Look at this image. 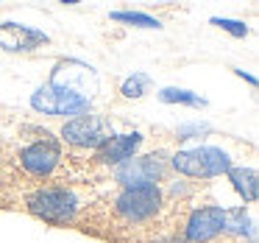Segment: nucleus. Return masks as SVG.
<instances>
[{
    "instance_id": "nucleus-18",
    "label": "nucleus",
    "mask_w": 259,
    "mask_h": 243,
    "mask_svg": "<svg viewBox=\"0 0 259 243\" xmlns=\"http://www.w3.org/2000/svg\"><path fill=\"white\" fill-rule=\"evenodd\" d=\"M212 126L209 123H184L179 126V137L181 140H192V137H201V134H209Z\"/></svg>"
},
{
    "instance_id": "nucleus-2",
    "label": "nucleus",
    "mask_w": 259,
    "mask_h": 243,
    "mask_svg": "<svg viewBox=\"0 0 259 243\" xmlns=\"http://www.w3.org/2000/svg\"><path fill=\"white\" fill-rule=\"evenodd\" d=\"M81 207H84V198L70 185H45L25 196V210L31 215L42 218L45 224H56V226L75 224Z\"/></svg>"
},
{
    "instance_id": "nucleus-10",
    "label": "nucleus",
    "mask_w": 259,
    "mask_h": 243,
    "mask_svg": "<svg viewBox=\"0 0 259 243\" xmlns=\"http://www.w3.org/2000/svg\"><path fill=\"white\" fill-rule=\"evenodd\" d=\"M48 34L36 31L31 25H20V23H3L0 25V48L9 53H28L36 48L48 45Z\"/></svg>"
},
{
    "instance_id": "nucleus-16",
    "label": "nucleus",
    "mask_w": 259,
    "mask_h": 243,
    "mask_svg": "<svg viewBox=\"0 0 259 243\" xmlns=\"http://www.w3.org/2000/svg\"><path fill=\"white\" fill-rule=\"evenodd\" d=\"M109 17H112L114 23H128V25H137V28H162V23H159L156 17L142 14V12H112Z\"/></svg>"
},
{
    "instance_id": "nucleus-9",
    "label": "nucleus",
    "mask_w": 259,
    "mask_h": 243,
    "mask_svg": "<svg viewBox=\"0 0 259 243\" xmlns=\"http://www.w3.org/2000/svg\"><path fill=\"white\" fill-rule=\"evenodd\" d=\"M223 232V207H201L184 221V240L190 243H206Z\"/></svg>"
},
{
    "instance_id": "nucleus-3",
    "label": "nucleus",
    "mask_w": 259,
    "mask_h": 243,
    "mask_svg": "<svg viewBox=\"0 0 259 243\" xmlns=\"http://www.w3.org/2000/svg\"><path fill=\"white\" fill-rule=\"evenodd\" d=\"M170 165L190 179H212V176L229 173L231 157L223 148L203 146V148H190V151H176Z\"/></svg>"
},
{
    "instance_id": "nucleus-1",
    "label": "nucleus",
    "mask_w": 259,
    "mask_h": 243,
    "mask_svg": "<svg viewBox=\"0 0 259 243\" xmlns=\"http://www.w3.org/2000/svg\"><path fill=\"white\" fill-rule=\"evenodd\" d=\"M164 213V193L156 187H120L103 210V226L112 235H134V232H153L159 215Z\"/></svg>"
},
{
    "instance_id": "nucleus-5",
    "label": "nucleus",
    "mask_w": 259,
    "mask_h": 243,
    "mask_svg": "<svg viewBox=\"0 0 259 243\" xmlns=\"http://www.w3.org/2000/svg\"><path fill=\"white\" fill-rule=\"evenodd\" d=\"M112 137H114L112 123L106 118H101V115H78V118H70L62 129V140L75 146V148H101Z\"/></svg>"
},
{
    "instance_id": "nucleus-20",
    "label": "nucleus",
    "mask_w": 259,
    "mask_h": 243,
    "mask_svg": "<svg viewBox=\"0 0 259 243\" xmlns=\"http://www.w3.org/2000/svg\"><path fill=\"white\" fill-rule=\"evenodd\" d=\"M0 168H3V154H0Z\"/></svg>"
},
{
    "instance_id": "nucleus-8",
    "label": "nucleus",
    "mask_w": 259,
    "mask_h": 243,
    "mask_svg": "<svg viewBox=\"0 0 259 243\" xmlns=\"http://www.w3.org/2000/svg\"><path fill=\"white\" fill-rule=\"evenodd\" d=\"M48 84L53 87H64L70 92H78V95L95 98L98 92V76L90 64L75 62V59H67V62H59L51 73V81Z\"/></svg>"
},
{
    "instance_id": "nucleus-12",
    "label": "nucleus",
    "mask_w": 259,
    "mask_h": 243,
    "mask_svg": "<svg viewBox=\"0 0 259 243\" xmlns=\"http://www.w3.org/2000/svg\"><path fill=\"white\" fill-rule=\"evenodd\" d=\"M229 179L245 201H256L259 198V182L253 168H229Z\"/></svg>"
},
{
    "instance_id": "nucleus-13",
    "label": "nucleus",
    "mask_w": 259,
    "mask_h": 243,
    "mask_svg": "<svg viewBox=\"0 0 259 243\" xmlns=\"http://www.w3.org/2000/svg\"><path fill=\"white\" fill-rule=\"evenodd\" d=\"M223 229L237 232V235H248L251 243H256V232H253V226H251V218H248L245 207L223 210Z\"/></svg>"
},
{
    "instance_id": "nucleus-15",
    "label": "nucleus",
    "mask_w": 259,
    "mask_h": 243,
    "mask_svg": "<svg viewBox=\"0 0 259 243\" xmlns=\"http://www.w3.org/2000/svg\"><path fill=\"white\" fill-rule=\"evenodd\" d=\"M151 76L148 73H134L128 76V79L123 81V87H120V92H123V98H142L145 92H151Z\"/></svg>"
},
{
    "instance_id": "nucleus-14",
    "label": "nucleus",
    "mask_w": 259,
    "mask_h": 243,
    "mask_svg": "<svg viewBox=\"0 0 259 243\" xmlns=\"http://www.w3.org/2000/svg\"><path fill=\"white\" fill-rule=\"evenodd\" d=\"M159 101H164V103H187V107H198V109L206 107V98H201L198 92L181 90V87H164V90H159Z\"/></svg>"
},
{
    "instance_id": "nucleus-7",
    "label": "nucleus",
    "mask_w": 259,
    "mask_h": 243,
    "mask_svg": "<svg viewBox=\"0 0 259 243\" xmlns=\"http://www.w3.org/2000/svg\"><path fill=\"white\" fill-rule=\"evenodd\" d=\"M20 165L28 176H36V179H48L59 170L62 165V146L56 140L45 134V140H36V143H28V146L20 151Z\"/></svg>"
},
{
    "instance_id": "nucleus-17",
    "label": "nucleus",
    "mask_w": 259,
    "mask_h": 243,
    "mask_svg": "<svg viewBox=\"0 0 259 243\" xmlns=\"http://www.w3.org/2000/svg\"><path fill=\"white\" fill-rule=\"evenodd\" d=\"M212 25H218V28L229 31V34L237 37V40H242V37L251 34V28H248L245 23H240V20H229V17H212Z\"/></svg>"
},
{
    "instance_id": "nucleus-11",
    "label": "nucleus",
    "mask_w": 259,
    "mask_h": 243,
    "mask_svg": "<svg viewBox=\"0 0 259 243\" xmlns=\"http://www.w3.org/2000/svg\"><path fill=\"white\" fill-rule=\"evenodd\" d=\"M145 137L140 131H128V134H114L109 143H103L95 154V162L98 165H123L128 162L131 157L137 154V148L142 146Z\"/></svg>"
},
{
    "instance_id": "nucleus-6",
    "label": "nucleus",
    "mask_w": 259,
    "mask_h": 243,
    "mask_svg": "<svg viewBox=\"0 0 259 243\" xmlns=\"http://www.w3.org/2000/svg\"><path fill=\"white\" fill-rule=\"evenodd\" d=\"M167 162L162 154H148V157H131L128 162L117 165L114 179L120 187H156V182L164 179Z\"/></svg>"
},
{
    "instance_id": "nucleus-19",
    "label": "nucleus",
    "mask_w": 259,
    "mask_h": 243,
    "mask_svg": "<svg viewBox=\"0 0 259 243\" xmlns=\"http://www.w3.org/2000/svg\"><path fill=\"white\" fill-rule=\"evenodd\" d=\"M234 73L240 76V79H245V81H248V84H251V87H256V79H253L251 73H245V70H234Z\"/></svg>"
},
{
    "instance_id": "nucleus-4",
    "label": "nucleus",
    "mask_w": 259,
    "mask_h": 243,
    "mask_svg": "<svg viewBox=\"0 0 259 243\" xmlns=\"http://www.w3.org/2000/svg\"><path fill=\"white\" fill-rule=\"evenodd\" d=\"M31 107L39 115H51V118H78L92 107V98L70 92L64 87L42 84L39 90L31 95Z\"/></svg>"
}]
</instances>
